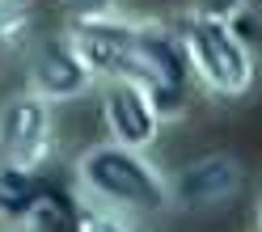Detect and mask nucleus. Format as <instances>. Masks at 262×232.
<instances>
[{"instance_id": "11", "label": "nucleus", "mask_w": 262, "mask_h": 232, "mask_svg": "<svg viewBox=\"0 0 262 232\" xmlns=\"http://www.w3.org/2000/svg\"><path fill=\"white\" fill-rule=\"evenodd\" d=\"M80 232H140V228H136V215L85 203V211H80Z\"/></svg>"}, {"instance_id": "12", "label": "nucleus", "mask_w": 262, "mask_h": 232, "mask_svg": "<svg viewBox=\"0 0 262 232\" xmlns=\"http://www.w3.org/2000/svg\"><path fill=\"white\" fill-rule=\"evenodd\" d=\"M233 30L241 34V42L250 47V51H262V21H258V9H241L237 17H233Z\"/></svg>"}, {"instance_id": "1", "label": "nucleus", "mask_w": 262, "mask_h": 232, "mask_svg": "<svg viewBox=\"0 0 262 232\" xmlns=\"http://www.w3.org/2000/svg\"><path fill=\"white\" fill-rule=\"evenodd\" d=\"M72 181L85 194V203L123 211V215H161L169 211V173L136 148H123L114 140L89 144L85 152L72 160Z\"/></svg>"}, {"instance_id": "8", "label": "nucleus", "mask_w": 262, "mask_h": 232, "mask_svg": "<svg viewBox=\"0 0 262 232\" xmlns=\"http://www.w3.org/2000/svg\"><path fill=\"white\" fill-rule=\"evenodd\" d=\"M51 173L34 169V165H17V160H0V228L17 232L26 224V215L34 211L42 198Z\"/></svg>"}, {"instance_id": "6", "label": "nucleus", "mask_w": 262, "mask_h": 232, "mask_svg": "<svg viewBox=\"0 0 262 232\" xmlns=\"http://www.w3.org/2000/svg\"><path fill=\"white\" fill-rule=\"evenodd\" d=\"M245 190V165L228 152H207L169 173V203L178 211H216Z\"/></svg>"}, {"instance_id": "10", "label": "nucleus", "mask_w": 262, "mask_h": 232, "mask_svg": "<svg viewBox=\"0 0 262 232\" xmlns=\"http://www.w3.org/2000/svg\"><path fill=\"white\" fill-rule=\"evenodd\" d=\"M30 26H34V9L26 0H0V59L30 38Z\"/></svg>"}, {"instance_id": "13", "label": "nucleus", "mask_w": 262, "mask_h": 232, "mask_svg": "<svg viewBox=\"0 0 262 232\" xmlns=\"http://www.w3.org/2000/svg\"><path fill=\"white\" fill-rule=\"evenodd\" d=\"M72 5H80V13H89V9H114L110 0H72Z\"/></svg>"}, {"instance_id": "3", "label": "nucleus", "mask_w": 262, "mask_h": 232, "mask_svg": "<svg viewBox=\"0 0 262 232\" xmlns=\"http://www.w3.org/2000/svg\"><path fill=\"white\" fill-rule=\"evenodd\" d=\"M68 38L97 85L131 76V51H136V17L119 9H89L68 21Z\"/></svg>"}, {"instance_id": "2", "label": "nucleus", "mask_w": 262, "mask_h": 232, "mask_svg": "<svg viewBox=\"0 0 262 232\" xmlns=\"http://www.w3.org/2000/svg\"><path fill=\"white\" fill-rule=\"evenodd\" d=\"M182 34L186 59H190V76L194 89L211 102H241L250 97L258 85V51L241 42L233 21L216 17L207 9H190L182 13V21H173Z\"/></svg>"}, {"instance_id": "14", "label": "nucleus", "mask_w": 262, "mask_h": 232, "mask_svg": "<svg viewBox=\"0 0 262 232\" xmlns=\"http://www.w3.org/2000/svg\"><path fill=\"white\" fill-rule=\"evenodd\" d=\"M258 232H262V194H258Z\"/></svg>"}, {"instance_id": "7", "label": "nucleus", "mask_w": 262, "mask_h": 232, "mask_svg": "<svg viewBox=\"0 0 262 232\" xmlns=\"http://www.w3.org/2000/svg\"><path fill=\"white\" fill-rule=\"evenodd\" d=\"M102 123H106V135L114 144L136 148V152H148L161 140V127H165L148 89L136 85V80H110V85H102Z\"/></svg>"}, {"instance_id": "9", "label": "nucleus", "mask_w": 262, "mask_h": 232, "mask_svg": "<svg viewBox=\"0 0 262 232\" xmlns=\"http://www.w3.org/2000/svg\"><path fill=\"white\" fill-rule=\"evenodd\" d=\"M80 211H85V194L76 190V181H59L51 173L42 198L17 232H80Z\"/></svg>"}, {"instance_id": "5", "label": "nucleus", "mask_w": 262, "mask_h": 232, "mask_svg": "<svg viewBox=\"0 0 262 232\" xmlns=\"http://www.w3.org/2000/svg\"><path fill=\"white\" fill-rule=\"evenodd\" d=\"M26 89H34L38 97H47L51 106L63 102H80L97 89V76L85 68V59L76 55V47L68 38V30L42 34L30 47V63H26Z\"/></svg>"}, {"instance_id": "4", "label": "nucleus", "mask_w": 262, "mask_h": 232, "mask_svg": "<svg viewBox=\"0 0 262 232\" xmlns=\"http://www.w3.org/2000/svg\"><path fill=\"white\" fill-rule=\"evenodd\" d=\"M55 156V106L34 89H13L0 102V160L47 169Z\"/></svg>"}]
</instances>
